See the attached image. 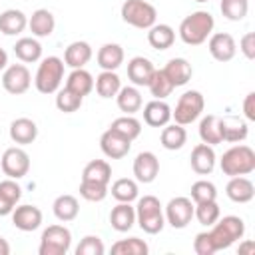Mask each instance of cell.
I'll list each match as a JSON object with an SVG mask.
<instances>
[{"mask_svg": "<svg viewBox=\"0 0 255 255\" xmlns=\"http://www.w3.org/2000/svg\"><path fill=\"white\" fill-rule=\"evenodd\" d=\"M215 28V20L207 10H197L185 16L179 24V38L187 46H199L203 44Z\"/></svg>", "mask_w": 255, "mask_h": 255, "instance_id": "6da1fadb", "label": "cell"}, {"mask_svg": "<svg viewBox=\"0 0 255 255\" xmlns=\"http://www.w3.org/2000/svg\"><path fill=\"white\" fill-rule=\"evenodd\" d=\"M135 221L141 231L147 235H155L165 225V215L161 211V203L155 195H143L135 205Z\"/></svg>", "mask_w": 255, "mask_h": 255, "instance_id": "7a4b0ae2", "label": "cell"}, {"mask_svg": "<svg viewBox=\"0 0 255 255\" xmlns=\"http://www.w3.org/2000/svg\"><path fill=\"white\" fill-rule=\"evenodd\" d=\"M219 167L229 177L249 175L255 171V151L249 145H233L221 155Z\"/></svg>", "mask_w": 255, "mask_h": 255, "instance_id": "3957f363", "label": "cell"}, {"mask_svg": "<svg viewBox=\"0 0 255 255\" xmlns=\"http://www.w3.org/2000/svg\"><path fill=\"white\" fill-rule=\"evenodd\" d=\"M64 60L58 56H48L40 62L36 70V90L40 94H56L64 82Z\"/></svg>", "mask_w": 255, "mask_h": 255, "instance_id": "277c9868", "label": "cell"}, {"mask_svg": "<svg viewBox=\"0 0 255 255\" xmlns=\"http://www.w3.org/2000/svg\"><path fill=\"white\" fill-rule=\"evenodd\" d=\"M243 235H245V223L237 215H225V217L217 219L211 225V231H209V237L213 241L215 251H221V249L231 247Z\"/></svg>", "mask_w": 255, "mask_h": 255, "instance_id": "5b68a950", "label": "cell"}, {"mask_svg": "<svg viewBox=\"0 0 255 255\" xmlns=\"http://www.w3.org/2000/svg\"><path fill=\"white\" fill-rule=\"evenodd\" d=\"M122 20L133 28L149 30L157 20V10L147 0H126L122 4Z\"/></svg>", "mask_w": 255, "mask_h": 255, "instance_id": "8992f818", "label": "cell"}, {"mask_svg": "<svg viewBox=\"0 0 255 255\" xmlns=\"http://www.w3.org/2000/svg\"><path fill=\"white\" fill-rule=\"evenodd\" d=\"M203 108H205V98L201 96V92L189 90L179 96L175 110H171V118L179 126H189L203 114Z\"/></svg>", "mask_w": 255, "mask_h": 255, "instance_id": "52a82bcc", "label": "cell"}, {"mask_svg": "<svg viewBox=\"0 0 255 255\" xmlns=\"http://www.w3.org/2000/svg\"><path fill=\"white\" fill-rule=\"evenodd\" d=\"M72 247V233L64 225H48L40 237V255H66Z\"/></svg>", "mask_w": 255, "mask_h": 255, "instance_id": "ba28073f", "label": "cell"}, {"mask_svg": "<svg viewBox=\"0 0 255 255\" xmlns=\"http://www.w3.org/2000/svg\"><path fill=\"white\" fill-rule=\"evenodd\" d=\"M193 209L195 203L191 201V197H183V195L173 197L165 205V221L173 229H185L193 219Z\"/></svg>", "mask_w": 255, "mask_h": 255, "instance_id": "9c48e42d", "label": "cell"}, {"mask_svg": "<svg viewBox=\"0 0 255 255\" xmlns=\"http://www.w3.org/2000/svg\"><path fill=\"white\" fill-rule=\"evenodd\" d=\"M0 165H2V171H4L8 177L20 179V177H24V175L30 171V155H28L22 147L14 145V147H8V149L2 153Z\"/></svg>", "mask_w": 255, "mask_h": 255, "instance_id": "30bf717a", "label": "cell"}, {"mask_svg": "<svg viewBox=\"0 0 255 255\" xmlns=\"http://www.w3.org/2000/svg\"><path fill=\"white\" fill-rule=\"evenodd\" d=\"M30 84H32V76H30V70L24 64H12V66L4 68L2 86L8 94H12V96L26 94Z\"/></svg>", "mask_w": 255, "mask_h": 255, "instance_id": "8fae6325", "label": "cell"}, {"mask_svg": "<svg viewBox=\"0 0 255 255\" xmlns=\"http://www.w3.org/2000/svg\"><path fill=\"white\" fill-rule=\"evenodd\" d=\"M207 48H209V54L213 56V60H217V62H229L237 54L235 38L231 34H227V32L211 34L207 38Z\"/></svg>", "mask_w": 255, "mask_h": 255, "instance_id": "7c38bea8", "label": "cell"}, {"mask_svg": "<svg viewBox=\"0 0 255 255\" xmlns=\"http://www.w3.org/2000/svg\"><path fill=\"white\" fill-rule=\"evenodd\" d=\"M159 173V159L153 151H139L133 159V175L139 183H151Z\"/></svg>", "mask_w": 255, "mask_h": 255, "instance_id": "4fadbf2b", "label": "cell"}, {"mask_svg": "<svg viewBox=\"0 0 255 255\" xmlns=\"http://www.w3.org/2000/svg\"><path fill=\"white\" fill-rule=\"evenodd\" d=\"M100 147H102V151H104L106 157H110V159H122V157H126L129 153L131 141L126 139V137H122L120 133H116L114 129L108 128L102 133V137H100Z\"/></svg>", "mask_w": 255, "mask_h": 255, "instance_id": "5bb4252c", "label": "cell"}, {"mask_svg": "<svg viewBox=\"0 0 255 255\" xmlns=\"http://www.w3.org/2000/svg\"><path fill=\"white\" fill-rule=\"evenodd\" d=\"M10 215H12L14 227L20 231H34L42 225V211L36 205H28V203L16 205Z\"/></svg>", "mask_w": 255, "mask_h": 255, "instance_id": "9a60e30c", "label": "cell"}, {"mask_svg": "<svg viewBox=\"0 0 255 255\" xmlns=\"http://www.w3.org/2000/svg\"><path fill=\"white\" fill-rule=\"evenodd\" d=\"M215 161H217V155H215V149L213 145L209 143H197L193 149H191V157H189V163H191V169L199 175H207L213 171L215 167Z\"/></svg>", "mask_w": 255, "mask_h": 255, "instance_id": "2e32d148", "label": "cell"}, {"mask_svg": "<svg viewBox=\"0 0 255 255\" xmlns=\"http://www.w3.org/2000/svg\"><path fill=\"white\" fill-rule=\"evenodd\" d=\"M153 72H155L153 62L143 56H135L128 62V78L133 86H147Z\"/></svg>", "mask_w": 255, "mask_h": 255, "instance_id": "e0dca14e", "label": "cell"}, {"mask_svg": "<svg viewBox=\"0 0 255 255\" xmlns=\"http://www.w3.org/2000/svg\"><path fill=\"white\" fill-rule=\"evenodd\" d=\"M225 193L235 203H249L255 197V185H253V181L249 177L235 175V177L229 179V183L225 187Z\"/></svg>", "mask_w": 255, "mask_h": 255, "instance_id": "ac0fdd59", "label": "cell"}, {"mask_svg": "<svg viewBox=\"0 0 255 255\" xmlns=\"http://www.w3.org/2000/svg\"><path fill=\"white\" fill-rule=\"evenodd\" d=\"M28 28L36 38H48L52 36L54 28H56V20L54 14L48 8H38L32 12V16L28 18Z\"/></svg>", "mask_w": 255, "mask_h": 255, "instance_id": "d6986e66", "label": "cell"}, {"mask_svg": "<svg viewBox=\"0 0 255 255\" xmlns=\"http://www.w3.org/2000/svg\"><path fill=\"white\" fill-rule=\"evenodd\" d=\"M161 70L169 78V82L173 84V88L185 86L191 80V76H193V68H191V64L185 58H171Z\"/></svg>", "mask_w": 255, "mask_h": 255, "instance_id": "ffe728a7", "label": "cell"}, {"mask_svg": "<svg viewBox=\"0 0 255 255\" xmlns=\"http://www.w3.org/2000/svg\"><path fill=\"white\" fill-rule=\"evenodd\" d=\"M171 120V108L163 100H151L143 106V122L151 128H163Z\"/></svg>", "mask_w": 255, "mask_h": 255, "instance_id": "44dd1931", "label": "cell"}, {"mask_svg": "<svg viewBox=\"0 0 255 255\" xmlns=\"http://www.w3.org/2000/svg\"><path fill=\"white\" fill-rule=\"evenodd\" d=\"M38 137V126L30 118H16L10 124V139L18 145H28Z\"/></svg>", "mask_w": 255, "mask_h": 255, "instance_id": "7402d4cb", "label": "cell"}, {"mask_svg": "<svg viewBox=\"0 0 255 255\" xmlns=\"http://www.w3.org/2000/svg\"><path fill=\"white\" fill-rule=\"evenodd\" d=\"M28 28V16L22 10L8 8L0 14V32L6 36H18Z\"/></svg>", "mask_w": 255, "mask_h": 255, "instance_id": "603a6c76", "label": "cell"}, {"mask_svg": "<svg viewBox=\"0 0 255 255\" xmlns=\"http://www.w3.org/2000/svg\"><path fill=\"white\" fill-rule=\"evenodd\" d=\"M92 46L88 44V42H84V40H76V42H72L68 48H66V52H64V64L66 66H70L72 70H76V68H84L90 60H92Z\"/></svg>", "mask_w": 255, "mask_h": 255, "instance_id": "cb8c5ba5", "label": "cell"}, {"mask_svg": "<svg viewBox=\"0 0 255 255\" xmlns=\"http://www.w3.org/2000/svg\"><path fill=\"white\" fill-rule=\"evenodd\" d=\"M98 66L102 70H110V72H116L122 64H124V48L120 44H114V42H108L104 44L100 50H98Z\"/></svg>", "mask_w": 255, "mask_h": 255, "instance_id": "d4e9b609", "label": "cell"}, {"mask_svg": "<svg viewBox=\"0 0 255 255\" xmlns=\"http://www.w3.org/2000/svg\"><path fill=\"white\" fill-rule=\"evenodd\" d=\"M110 223L120 233L129 231L135 223V207H131L129 203L118 201V205L112 207V211H110Z\"/></svg>", "mask_w": 255, "mask_h": 255, "instance_id": "484cf974", "label": "cell"}, {"mask_svg": "<svg viewBox=\"0 0 255 255\" xmlns=\"http://www.w3.org/2000/svg\"><path fill=\"white\" fill-rule=\"evenodd\" d=\"M116 102H118V108L126 116H133L135 112L141 110V104H143L137 86H124V88H120V92L116 94Z\"/></svg>", "mask_w": 255, "mask_h": 255, "instance_id": "4316f807", "label": "cell"}, {"mask_svg": "<svg viewBox=\"0 0 255 255\" xmlns=\"http://www.w3.org/2000/svg\"><path fill=\"white\" fill-rule=\"evenodd\" d=\"M199 137L203 143L217 145L223 143V133H221V118L215 114H207L199 122Z\"/></svg>", "mask_w": 255, "mask_h": 255, "instance_id": "83f0119b", "label": "cell"}, {"mask_svg": "<svg viewBox=\"0 0 255 255\" xmlns=\"http://www.w3.org/2000/svg\"><path fill=\"white\" fill-rule=\"evenodd\" d=\"M52 211H54L56 219H60V221H64V223H66V221H74V219L78 217V213H80V203H78V199H76L74 195L64 193V195H58V197L54 199Z\"/></svg>", "mask_w": 255, "mask_h": 255, "instance_id": "f1b7e54d", "label": "cell"}, {"mask_svg": "<svg viewBox=\"0 0 255 255\" xmlns=\"http://www.w3.org/2000/svg\"><path fill=\"white\" fill-rule=\"evenodd\" d=\"M147 42L155 50H167L175 42V30L169 24H153L147 30Z\"/></svg>", "mask_w": 255, "mask_h": 255, "instance_id": "f546056e", "label": "cell"}, {"mask_svg": "<svg viewBox=\"0 0 255 255\" xmlns=\"http://www.w3.org/2000/svg\"><path fill=\"white\" fill-rule=\"evenodd\" d=\"M66 88L84 98V96H88V94L94 90V78H92V74H90L88 70L76 68V70H72L70 76L66 78Z\"/></svg>", "mask_w": 255, "mask_h": 255, "instance_id": "4dcf8cb0", "label": "cell"}, {"mask_svg": "<svg viewBox=\"0 0 255 255\" xmlns=\"http://www.w3.org/2000/svg\"><path fill=\"white\" fill-rule=\"evenodd\" d=\"M94 88L98 92L100 98H116V94L120 92L122 88V80L116 72H110V70H102V74L94 80Z\"/></svg>", "mask_w": 255, "mask_h": 255, "instance_id": "1f68e13d", "label": "cell"}, {"mask_svg": "<svg viewBox=\"0 0 255 255\" xmlns=\"http://www.w3.org/2000/svg\"><path fill=\"white\" fill-rule=\"evenodd\" d=\"M159 141H161V145H163L165 149H169V151L181 149V147L185 145V141H187V131H185V128L179 126V124H171V126L167 124V126H163V129H161Z\"/></svg>", "mask_w": 255, "mask_h": 255, "instance_id": "d6a6232c", "label": "cell"}, {"mask_svg": "<svg viewBox=\"0 0 255 255\" xmlns=\"http://www.w3.org/2000/svg\"><path fill=\"white\" fill-rule=\"evenodd\" d=\"M14 54L20 62L24 64H32L38 62L42 58V44L36 38H20L14 44Z\"/></svg>", "mask_w": 255, "mask_h": 255, "instance_id": "836d02e7", "label": "cell"}, {"mask_svg": "<svg viewBox=\"0 0 255 255\" xmlns=\"http://www.w3.org/2000/svg\"><path fill=\"white\" fill-rule=\"evenodd\" d=\"M82 179L108 185L110 179H112V165L106 159H92V161L86 163V167L82 171Z\"/></svg>", "mask_w": 255, "mask_h": 255, "instance_id": "e575fe53", "label": "cell"}, {"mask_svg": "<svg viewBox=\"0 0 255 255\" xmlns=\"http://www.w3.org/2000/svg\"><path fill=\"white\" fill-rule=\"evenodd\" d=\"M221 133H223V141L237 143L247 137L249 128L239 118H221Z\"/></svg>", "mask_w": 255, "mask_h": 255, "instance_id": "d590c367", "label": "cell"}, {"mask_svg": "<svg viewBox=\"0 0 255 255\" xmlns=\"http://www.w3.org/2000/svg\"><path fill=\"white\" fill-rule=\"evenodd\" d=\"M139 195V189H137V183L129 177H120L112 183V197L116 201H122V203H131L133 199H137Z\"/></svg>", "mask_w": 255, "mask_h": 255, "instance_id": "8d00e7d4", "label": "cell"}, {"mask_svg": "<svg viewBox=\"0 0 255 255\" xmlns=\"http://www.w3.org/2000/svg\"><path fill=\"white\" fill-rule=\"evenodd\" d=\"M110 129H114L116 133H120L122 137L133 141L135 137H139L141 133V124L139 120H135L133 116H122V118H116L110 126Z\"/></svg>", "mask_w": 255, "mask_h": 255, "instance_id": "74e56055", "label": "cell"}, {"mask_svg": "<svg viewBox=\"0 0 255 255\" xmlns=\"http://www.w3.org/2000/svg\"><path fill=\"white\" fill-rule=\"evenodd\" d=\"M112 253L114 255H147L149 253V247L139 237H128V239L116 241L112 245Z\"/></svg>", "mask_w": 255, "mask_h": 255, "instance_id": "f35d334b", "label": "cell"}, {"mask_svg": "<svg viewBox=\"0 0 255 255\" xmlns=\"http://www.w3.org/2000/svg\"><path fill=\"white\" fill-rule=\"evenodd\" d=\"M82 102H84V98L78 96L76 92L68 90L66 86L56 92V108H58L60 112H64V114H74V112H78L80 106H82Z\"/></svg>", "mask_w": 255, "mask_h": 255, "instance_id": "ab89813d", "label": "cell"}, {"mask_svg": "<svg viewBox=\"0 0 255 255\" xmlns=\"http://www.w3.org/2000/svg\"><path fill=\"white\" fill-rule=\"evenodd\" d=\"M193 217H195L201 225L211 227V225L221 217V209H219L217 201H203V203H195Z\"/></svg>", "mask_w": 255, "mask_h": 255, "instance_id": "60d3db41", "label": "cell"}, {"mask_svg": "<svg viewBox=\"0 0 255 255\" xmlns=\"http://www.w3.org/2000/svg\"><path fill=\"white\" fill-rule=\"evenodd\" d=\"M153 100H165L171 92H173V84L169 82V78L163 74V70H155L149 84H147Z\"/></svg>", "mask_w": 255, "mask_h": 255, "instance_id": "b9f144b4", "label": "cell"}, {"mask_svg": "<svg viewBox=\"0 0 255 255\" xmlns=\"http://www.w3.org/2000/svg\"><path fill=\"white\" fill-rule=\"evenodd\" d=\"M221 14L231 20V22H239L247 16L249 12V0H221L219 4Z\"/></svg>", "mask_w": 255, "mask_h": 255, "instance_id": "7bdbcfd3", "label": "cell"}, {"mask_svg": "<svg viewBox=\"0 0 255 255\" xmlns=\"http://www.w3.org/2000/svg\"><path fill=\"white\" fill-rule=\"evenodd\" d=\"M217 199V187L207 181V179H199L191 185V201L193 203H203V201H215Z\"/></svg>", "mask_w": 255, "mask_h": 255, "instance_id": "ee69618b", "label": "cell"}, {"mask_svg": "<svg viewBox=\"0 0 255 255\" xmlns=\"http://www.w3.org/2000/svg\"><path fill=\"white\" fill-rule=\"evenodd\" d=\"M80 195L86 199V201H104L106 195H108V185L106 183H96V181H86L82 179L80 181Z\"/></svg>", "mask_w": 255, "mask_h": 255, "instance_id": "f6af8a7d", "label": "cell"}, {"mask_svg": "<svg viewBox=\"0 0 255 255\" xmlns=\"http://www.w3.org/2000/svg\"><path fill=\"white\" fill-rule=\"evenodd\" d=\"M104 251L106 247L98 235H86L76 247V255H104Z\"/></svg>", "mask_w": 255, "mask_h": 255, "instance_id": "bcb514c9", "label": "cell"}, {"mask_svg": "<svg viewBox=\"0 0 255 255\" xmlns=\"http://www.w3.org/2000/svg\"><path fill=\"white\" fill-rule=\"evenodd\" d=\"M193 251L197 255H213L215 253V247H213V241L209 237V231H201L195 235L193 239Z\"/></svg>", "mask_w": 255, "mask_h": 255, "instance_id": "7dc6e473", "label": "cell"}, {"mask_svg": "<svg viewBox=\"0 0 255 255\" xmlns=\"http://www.w3.org/2000/svg\"><path fill=\"white\" fill-rule=\"evenodd\" d=\"M0 195L8 197L10 201H14V203L18 205V201H20V197H22V187L16 183V179L8 177V179L0 181Z\"/></svg>", "mask_w": 255, "mask_h": 255, "instance_id": "c3c4849f", "label": "cell"}, {"mask_svg": "<svg viewBox=\"0 0 255 255\" xmlns=\"http://www.w3.org/2000/svg\"><path fill=\"white\" fill-rule=\"evenodd\" d=\"M239 50L243 52V56L247 60H253L255 58V34L253 32H247L241 36L239 40Z\"/></svg>", "mask_w": 255, "mask_h": 255, "instance_id": "681fc988", "label": "cell"}, {"mask_svg": "<svg viewBox=\"0 0 255 255\" xmlns=\"http://www.w3.org/2000/svg\"><path fill=\"white\" fill-rule=\"evenodd\" d=\"M243 114L249 122L255 120V92H249L243 100Z\"/></svg>", "mask_w": 255, "mask_h": 255, "instance_id": "f907efd6", "label": "cell"}, {"mask_svg": "<svg viewBox=\"0 0 255 255\" xmlns=\"http://www.w3.org/2000/svg\"><path fill=\"white\" fill-rule=\"evenodd\" d=\"M14 207H16V203H14V201H10L8 197L0 195V217H4V215H10V213L14 211Z\"/></svg>", "mask_w": 255, "mask_h": 255, "instance_id": "816d5d0a", "label": "cell"}, {"mask_svg": "<svg viewBox=\"0 0 255 255\" xmlns=\"http://www.w3.org/2000/svg\"><path fill=\"white\" fill-rule=\"evenodd\" d=\"M237 251H239V253H255V243H253V241H245V243L239 245Z\"/></svg>", "mask_w": 255, "mask_h": 255, "instance_id": "f5cc1de1", "label": "cell"}, {"mask_svg": "<svg viewBox=\"0 0 255 255\" xmlns=\"http://www.w3.org/2000/svg\"><path fill=\"white\" fill-rule=\"evenodd\" d=\"M0 255H10V243L4 237H0Z\"/></svg>", "mask_w": 255, "mask_h": 255, "instance_id": "db71d44e", "label": "cell"}, {"mask_svg": "<svg viewBox=\"0 0 255 255\" xmlns=\"http://www.w3.org/2000/svg\"><path fill=\"white\" fill-rule=\"evenodd\" d=\"M8 66V54L4 48H0V70H4Z\"/></svg>", "mask_w": 255, "mask_h": 255, "instance_id": "11a10c76", "label": "cell"}, {"mask_svg": "<svg viewBox=\"0 0 255 255\" xmlns=\"http://www.w3.org/2000/svg\"><path fill=\"white\" fill-rule=\"evenodd\" d=\"M195 2H209V0H195Z\"/></svg>", "mask_w": 255, "mask_h": 255, "instance_id": "9f6ffc18", "label": "cell"}]
</instances>
